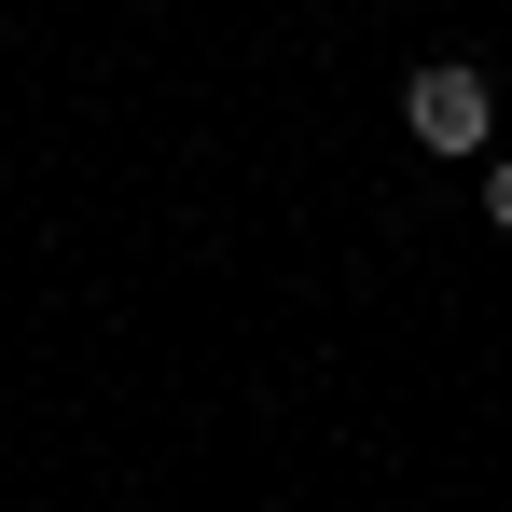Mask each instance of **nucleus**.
<instances>
[{
	"instance_id": "nucleus-2",
	"label": "nucleus",
	"mask_w": 512,
	"mask_h": 512,
	"mask_svg": "<svg viewBox=\"0 0 512 512\" xmlns=\"http://www.w3.org/2000/svg\"><path fill=\"white\" fill-rule=\"evenodd\" d=\"M485 208H499V236H512V153H499V167H485Z\"/></svg>"
},
{
	"instance_id": "nucleus-1",
	"label": "nucleus",
	"mask_w": 512,
	"mask_h": 512,
	"mask_svg": "<svg viewBox=\"0 0 512 512\" xmlns=\"http://www.w3.org/2000/svg\"><path fill=\"white\" fill-rule=\"evenodd\" d=\"M402 125H416L429 153H485V70H416V97H402Z\"/></svg>"
}]
</instances>
